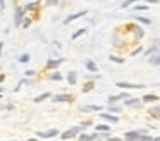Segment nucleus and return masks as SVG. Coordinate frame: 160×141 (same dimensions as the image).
<instances>
[{"label": "nucleus", "instance_id": "20e7f679", "mask_svg": "<svg viewBox=\"0 0 160 141\" xmlns=\"http://www.w3.org/2000/svg\"><path fill=\"white\" fill-rule=\"evenodd\" d=\"M139 134H146L145 129H134V131H128L124 134V141H138Z\"/></svg>", "mask_w": 160, "mask_h": 141}, {"label": "nucleus", "instance_id": "9d476101", "mask_svg": "<svg viewBox=\"0 0 160 141\" xmlns=\"http://www.w3.org/2000/svg\"><path fill=\"white\" fill-rule=\"evenodd\" d=\"M66 79H67V83H69L71 86H76V83H78V72H76V71H71V72H67Z\"/></svg>", "mask_w": 160, "mask_h": 141}, {"label": "nucleus", "instance_id": "7ed1b4c3", "mask_svg": "<svg viewBox=\"0 0 160 141\" xmlns=\"http://www.w3.org/2000/svg\"><path fill=\"white\" fill-rule=\"evenodd\" d=\"M36 136L42 138V139H50V138L59 136V129H57V127H52V129H48V131H38Z\"/></svg>", "mask_w": 160, "mask_h": 141}, {"label": "nucleus", "instance_id": "2f4dec72", "mask_svg": "<svg viewBox=\"0 0 160 141\" xmlns=\"http://www.w3.org/2000/svg\"><path fill=\"white\" fill-rule=\"evenodd\" d=\"M136 21H139V23H143V24H152V19H146V17H136Z\"/></svg>", "mask_w": 160, "mask_h": 141}, {"label": "nucleus", "instance_id": "a211bd4d", "mask_svg": "<svg viewBox=\"0 0 160 141\" xmlns=\"http://www.w3.org/2000/svg\"><path fill=\"white\" fill-rule=\"evenodd\" d=\"M110 129L112 127L108 126V124H97V126H95V131H97V133H110Z\"/></svg>", "mask_w": 160, "mask_h": 141}, {"label": "nucleus", "instance_id": "c9c22d12", "mask_svg": "<svg viewBox=\"0 0 160 141\" xmlns=\"http://www.w3.org/2000/svg\"><path fill=\"white\" fill-rule=\"evenodd\" d=\"M79 126L84 129V127H88V126H93V122H91V120H84V122H81V124H79Z\"/></svg>", "mask_w": 160, "mask_h": 141}, {"label": "nucleus", "instance_id": "1a4fd4ad", "mask_svg": "<svg viewBox=\"0 0 160 141\" xmlns=\"http://www.w3.org/2000/svg\"><path fill=\"white\" fill-rule=\"evenodd\" d=\"M81 112H102L103 110V107L102 105H84V107H81Z\"/></svg>", "mask_w": 160, "mask_h": 141}, {"label": "nucleus", "instance_id": "79ce46f5", "mask_svg": "<svg viewBox=\"0 0 160 141\" xmlns=\"http://www.w3.org/2000/svg\"><path fill=\"white\" fill-rule=\"evenodd\" d=\"M153 141H160V138H158V136H157V138H153Z\"/></svg>", "mask_w": 160, "mask_h": 141}, {"label": "nucleus", "instance_id": "4c0bfd02", "mask_svg": "<svg viewBox=\"0 0 160 141\" xmlns=\"http://www.w3.org/2000/svg\"><path fill=\"white\" fill-rule=\"evenodd\" d=\"M107 141H124V139H122V138H112V136H110Z\"/></svg>", "mask_w": 160, "mask_h": 141}, {"label": "nucleus", "instance_id": "f3484780", "mask_svg": "<svg viewBox=\"0 0 160 141\" xmlns=\"http://www.w3.org/2000/svg\"><path fill=\"white\" fill-rule=\"evenodd\" d=\"M141 102H146V103H157L158 102V95H152V93H148V95H145L141 98Z\"/></svg>", "mask_w": 160, "mask_h": 141}, {"label": "nucleus", "instance_id": "393cba45", "mask_svg": "<svg viewBox=\"0 0 160 141\" xmlns=\"http://www.w3.org/2000/svg\"><path fill=\"white\" fill-rule=\"evenodd\" d=\"M18 60H19V64H26V62L31 60V55H29V53H22L21 57L18 58Z\"/></svg>", "mask_w": 160, "mask_h": 141}, {"label": "nucleus", "instance_id": "412c9836", "mask_svg": "<svg viewBox=\"0 0 160 141\" xmlns=\"http://www.w3.org/2000/svg\"><path fill=\"white\" fill-rule=\"evenodd\" d=\"M158 112H160V108H158V105H157V103H155V105H153L152 108L148 110V113H150L152 117H155V119H158Z\"/></svg>", "mask_w": 160, "mask_h": 141}, {"label": "nucleus", "instance_id": "f03ea898", "mask_svg": "<svg viewBox=\"0 0 160 141\" xmlns=\"http://www.w3.org/2000/svg\"><path fill=\"white\" fill-rule=\"evenodd\" d=\"M115 86L121 89H143L145 84H138V83H126V81H117Z\"/></svg>", "mask_w": 160, "mask_h": 141}, {"label": "nucleus", "instance_id": "cd10ccee", "mask_svg": "<svg viewBox=\"0 0 160 141\" xmlns=\"http://www.w3.org/2000/svg\"><path fill=\"white\" fill-rule=\"evenodd\" d=\"M31 23H33L31 19H28V17H24V19H22V23H21V28H24V29H28V28L31 26Z\"/></svg>", "mask_w": 160, "mask_h": 141}, {"label": "nucleus", "instance_id": "bb28decb", "mask_svg": "<svg viewBox=\"0 0 160 141\" xmlns=\"http://www.w3.org/2000/svg\"><path fill=\"white\" fill-rule=\"evenodd\" d=\"M93 88H95V83H93V81L86 83V84H84V88H83V93H88V91H91Z\"/></svg>", "mask_w": 160, "mask_h": 141}, {"label": "nucleus", "instance_id": "6e6552de", "mask_svg": "<svg viewBox=\"0 0 160 141\" xmlns=\"http://www.w3.org/2000/svg\"><path fill=\"white\" fill-rule=\"evenodd\" d=\"M78 139H79V141H98V133H95V134L79 133V134H78Z\"/></svg>", "mask_w": 160, "mask_h": 141}, {"label": "nucleus", "instance_id": "4be33fe9", "mask_svg": "<svg viewBox=\"0 0 160 141\" xmlns=\"http://www.w3.org/2000/svg\"><path fill=\"white\" fill-rule=\"evenodd\" d=\"M110 62H114V64H124L126 62V58H122V57H117V55H110Z\"/></svg>", "mask_w": 160, "mask_h": 141}, {"label": "nucleus", "instance_id": "ea45409f", "mask_svg": "<svg viewBox=\"0 0 160 141\" xmlns=\"http://www.w3.org/2000/svg\"><path fill=\"white\" fill-rule=\"evenodd\" d=\"M146 3H158V0H146Z\"/></svg>", "mask_w": 160, "mask_h": 141}, {"label": "nucleus", "instance_id": "aec40b11", "mask_svg": "<svg viewBox=\"0 0 160 141\" xmlns=\"http://www.w3.org/2000/svg\"><path fill=\"white\" fill-rule=\"evenodd\" d=\"M50 96H52V93H50V91H47V93H42V95H38V96H36L35 100H33V102H35V103H42L43 100L50 98Z\"/></svg>", "mask_w": 160, "mask_h": 141}, {"label": "nucleus", "instance_id": "a19ab883", "mask_svg": "<svg viewBox=\"0 0 160 141\" xmlns=\"http://www.w3.org/2000/svg\"><path fill=\"white\" fill-rule=\"evenodd\" d=\"M4 79H5V76H4V74H0V83H4Z\"/></svg>", "mask_w": 160, "mask_h": 141}, {"label": "nucleus", "instance_id": "dca6fc26", "mask_svg": "<svg viewBox=\"0 0 160 141\" xmlns=\"http://www.w3.org/2000/svg\"><path fill=\"white\" fill-rule=\"evenodd\" d=\"M84 67H86L90 72H98V67H97V64H95V62L91 60V58H86V60H84Z\"/></svg>", "mask_w": 160, "mask_h": 141}, {"label": "nucleus", "instance_id": "7c9ffc66", "mask_svg": "<svg viewBox=\"0 0 160 141\" xmlns=\"http://www.w3.org/2000/svg\"><path fill=\"white\" fill-rule=\"evenodd\" d=\"M121 112V107H115V105H108V113H117Z\"/></svg>", "mask_w": 160, "mask_h": 141}, {"label": "nucleus", "instance_id": "39448f33", "mask_svg": "<svg viewBox=\"0 0 160 141\" xmlns=\"http://www.w3.org/2000/svg\"><path fill=\"white\" fill-rule=\"evenodd\" d=\"M53 103H62V102H74V96L72 95H67V93H62V95H52L50 96Z\"/></svg>", "mask_w": 160, "mask_h": 141}, {"label": "nucleus", "instance_id": "b1692460", "mask_svg": "<svg viewBox=\"0 0 160 141\" xmlns=\"http://www.w3.org/2000/svg\"><path fill=\"white\" fill-rule=\"evenodd\" d=\"M24 9V12H29V10H35V9H38V2H31V3H28L26 7H22Z\"/></svg>", "mask_w": 160, "mask_h": 141}, {"label": "nucleus", "instance_id": "58836bf2", "mask_svg": "<svg viewBox=\"0 0 160 141\" xmlns=\"http://www.w3.org/2000/svg\"><path fill=\"white\" fill-rule=\"evenodd\" d=\"M2 50H4V41H0V55H2Z\"/></svg>", "mask_w": 160, "mask_h": 141}, {"label": "nucleus", "instance_id": "a18cd8bd", "mask_svg": "<svg viewBox=\"0 0 160 141\" xmlns=\"http://www.w3.org/2000/svg\"><path fill=\"white\" fill-rule=\"evenodd\" d=\"M7 141H9V139H7Z\"/></svg>", "mask_w": 160, "mask_h": 141}, {"label": "nucleus", "instance_id": "f8f14e48", "mask_svg": "<svg viewBox=\"0 0 160 141\" xmlns=\"http://www.w3.org/2000/svg\"><path fill=\"white\" fill-rule=\"evenodd\" d=\"M100 117H102V119H105V120H108V122H112V124L119 122V117L117 115H112V113H108V112H102Z\"/></svg>", "mask_w": 160, "mask_h": 141}, {"label": "nucleus", "instance_id": "a878e982", "mask_svg": "<svg viewBox=\"0 0 160 141\" xmlns=\"http://www.w3.org/2000/svg\"><path fill=\"white\" fill-rule=\"evenodd\" d=\"M50 79H53V81H62V74H60L59 71H55V72L50 74Z\"/></svg>", "mask_w": 160, "mask_h": 141}, {"label": "nucleus", "instance_id": "f257e3e1", "mask_svg": "<svg viewBox=\"0 0 160 141\" xmlns=\"http://www.w3.org/2000/svg\"><path fill=\"white\" fill-rule=\"evenodd\" d=\"M83 127L81 126H74V127H71V129H67V131H64L62 134H60V138H62L64 141H67V139H72V138H76L79 133H83Z\"/></svg>", "mask_w": 160, "mask_h": 141}, {"label": "nucleus", "instance_id": "ddd939ff", "mask_svg": "<svg viewBox=\"0 0 160 141\" xmlns=\"http://www.w3.org/2000/svg\"><path fill=\"white\" fill-rule=\"evenodd\" d=\"M129 29H132V33H134V38H138V40H141L143 38V34H145V31H143V28H139V26H128Z\"/></svg>", "mask_w": 160, "mask_h": 141}, {"label": "nucleus", "instance_id": "f704fd0d", "mask_svg": "<svg viewBox=\"0 0 160 141\" xmlns=\"http://www.w3.org/2000/svg\"><path fill=\"white\" fill-rule=\"evenodd\" d=\"M35 74H36V71H33V69H28V71L24 72V76H26V78H33Z\"/></svg>", "mask_w": 160, "mask_h": 141}, {"label": "nucleus", "instance_id": "37998d69", "mask_svg": "<svg viewBox=\"0 0 160 141\" xmlns=\"http://www.w3.org/2000/svg\"><path fill=\"white\" fill-rule=\"evenodd\" d=\"M28 141H38V139H36V138H31V139H28Z\"/></svg>", "mask_w": 160, "mask_h": 141}, {"label": "nucleus", "instance_id": "9b49d317", "mask_svg": "<svg viewBox=\"0 0 160 141\" xmlns=\"http://www.w3.org/2000/svg\"><path fill=\"white\" fill-rule=\"evenodd\" d=\"M62 62H64V58H50V60L47 62V69H57Z\"/></svg>", "mask_w": 160, "mask_h": 141}, {"label": "nucleus", "instance_id": "c85d7f7f", "mask_svg": "<svg viewBox=\"0 0 160 141\" xmlns=\"http://www.w3.org/2000/svg\"><path fill=\"white\" fill-rule=\"evenodd\" d=\"M138 141H153V138L148 136V134H139V136H138Z\"/></svg>", "mask_w": 160, "mask_h": 141}, {"label": "nucleus", "instance_id": "5701e85b", "mask_svg": "<svg viewBox=\"0 0 160 141\" xmlns=\"http://www.w3.org/2000/svg\"><path fill=\"white\" fill-rule=\"evenodd\" d=\"M83 34H86V28H81V29H78L76 33H74L72 36H71V38H72V40H78V38L83 36Z\"/></svg>", "mask_w": 160, "mask_h": 141}, {"label": "nucleus", "instance_id": "4468645a", "mask_svg": "<svg viewBox=\"0 0 160 141\" xmlns=\"http://www.w3.org/2000/svg\"><path fill=\"white\" fill-rule=\"evenodd\" d=\"M124 105L126 107H139L141 105V98H126Z\"/></svg>", "mask_w": 160, "mask_h": 141}, {"label": "nucleus", "instance_id": "72a5a7b5", "mask_svg": "<svg viewBox=\"0 0 160 141\" xmlns=\"http://www.w3.org/2000/svg\"><path fill=\"white\" fill-rule=\"evenodd\" d=\"M141 52H143V47H138V48H134V50L131 52V57H136V55H138V53H141Z\"/></svg>", "mask_w": 160, "mask_h": 141}, {"label": "nucleus", "instance_id": "c756f323", "mask_svg": "<svg viewBox=\"0 0 160 141\" xmlns=\"http://www.w3.org/2000/svg\"><path fill=\"white\" fill-rule=\"evenodd\" d=\"M134 2H138V0H124V2L121 3V9H128L131 3H134Z\"/></svg>", "mask_w": 160, "mask_h": 141}, {"label": "nucleus", "instance_id": "473e14b6", "mask_svg": "<svg viewBox=\"0 0 160 141\" xmlns=\"http://www.w3.org/2000/svg\"><path fill=\"white\" fill-rule=\"evenodd\" d=\"M59 0H45V7H52V5H57Z\"/></svg>", "mask_w": 160, "mask_h": 141}, {"label": "nucleus", "instance_id": "c03bdc74", "mask_svg": "<svg viewBox=\"0 0 160 141\" xmlns=\"http://www.w3.org/2000/svg\"><path fill=\"white\" fill-rule=\"evenodd\" d=\"M2 91H4V88H0V93H2Z\"/></svg>", "mask_w": 160, "mask_h": 141}, {"label": "nucleus", "instance_id": "423d86ee", "mask_svg": "<svg viewBox=\"0 0 160 141\" xmlns=\"http://www.w3.org/2000/svg\"><path fill=\"white\" fill-rule=\"evenodd\" d=\"M24 9L21 5H16V17H14V23H16V28H21V23L24 19Z\"/></svg>", "mask_w": 160, "mask_h": 141}, {"label": "nucleus", "instance_id": "0eeeda50", "mask_svg": "<svg viewBox=\"0 0 160 141\" xmlns=\"http://www.w3.org/2000/svg\"><path fill=\"white\" fill-rule=\"evenodd\" d=\"M86 14H88V10H79V12H76V14H71V16H67L66 19H64V24H71V23H74V21H78L79 17L86 16Z\"/></svg>", "mask_w": 160, "mask_h": 141}, {"label": "nucleus", "instance_id": "2eb2a0df", "mask_svg": "<svg viewBox=\"0 0 160 141\" xmlns=\"http://www.w3.org/2000/svg\"><path fill=\"white\" fill-rule=\"evenodd\" d=\"M148 64L153 65V67H158V65H160V55L158 53L150 55V57H148Z\"/></svg>", "mask_w": 160, "mask_h": 141}, {"label": "nucleus", "instance_id": "6ab92c4d", "mask_svg": "<svg viewBox=\"0 0 160 141\" xmlns=\"http://www.w3.org/2000/svg\"><path fill=\"white\" fill-rule=\"evenodd\" d=\"M153 53H158V43H153V47H150L148 50H145V57H150Z\"/></svg>", "mask_w": 160, "mask_h": 141}, {"label": "nucleus", "instance_id": "e433bc0d", "mask_svg": "<svg viewBox=\"0 0 160 141\" xmlns=\"http://www.w3.org/2000/svg\"><path fill=\"white\" fill-rule=\"evenodd\" d=\"M136 10H148V5H136Z\"/></svg>", "mask_w": 160, "mask_h": 141}]
</instances>
